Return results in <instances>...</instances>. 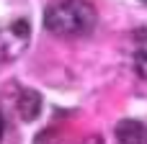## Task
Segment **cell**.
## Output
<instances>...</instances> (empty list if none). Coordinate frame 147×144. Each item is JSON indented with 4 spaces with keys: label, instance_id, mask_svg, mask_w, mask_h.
I'll use <instances>...</instances> for the list:
<instances>
[{
    "label": "cell",
    "instance_id": "obj_1",
    "mask_svg": "<svg viewBox=\"0 0 147 144\" xmlns=\"http://www.w3.org/2000/svg\"><path fill=\"white\" fill-rule=\"evenodd\" d=\"M44 23L57 36H85L96 26V10L85 0H54L44 13Z\"/></svg>",
    "mask_w": 147,
    "mask_h": 144
},
{
    "label": "cell",
    "instance_id": "obj_2",
    "mask_svg": "<svg viewBox=\"0 0 147 144\" xmlns=\"http://www.w3.org/2000/svg\"><path fill=\"white\" fill-rule=\"evenodd\" d=\"M116 139L119 144H147V129L140 121L127 119L116 126Z\"/></svg>",
    "mask_w": 147,
    "mask_h": 144
},
{
    "label": "cell",
    "instance_id": "obj_3",
    "mask_svg": "<svg viewBox=\"0 0 147 144\" xmlns=\"http://www.w3.org/2000/svg\"><path fill=\"white\" fill-rule=\"evenodd\" d=\"M134 67L137 75L147 80V28H140L134 33Z\"/></svg>",
    "mask_w": 147,
    "mask_h": 144
},
{
    "label": "cell",
    "instance_id": "obj_4",
    "mask_svg": "<svg viewBox=\"0 0 147 144\" xmlns=\"http://www.w3.org/2000/svg\"><path fill=\"white\" fill-rule=\"evenodd\" d=\"M39 108H41V100H39V95H36L34 90H21V93H18V111H21V116H23L26 121L36 119Z\"/></svg>",
    "mask_w": 147,
    "mask_h": 144
},
{
    "label": "cell",
    "instance_id": "obj_5",
    "mask_svg": "<svg viewBox=\"0 0 147 144\" xmlns=\"http://www.w3.org/2000/svg\"><path fill=\"white\" fill-rule=\"evenodd\" d=\"M85 144H103V142H101L98 137H93V139H88V142H85Z\"/></svg>",
    "mask_w": 147,
    "mask_h": 144
},
{
    "label": "cell",
    "instance_id": "obj_6",
    "mask_svg": "<svg viewBox=\"0 0 147 144\" xmlns=\"http://www.w3.org/2000/svg\"><path fill=\"white\" fill-rule=\"evenodd\" d=\"M3 129H5V126H3V116H0V139H3Z\"/></svg>",
    "mask_w": 147,
    "mask_h": 144
},
{
    "label": "cell",
    "instance_id": "obj_7",
    "mask_svg": "<svg viewBox=\"0 0 147 144\" xmlns=\"http://www.w3.org/2000/svg\"><path fill=\"white\" fill-rule=\"evenodd\" d=\"M142 3H147V0H142Z\"/></svg>",
    "mask_w": 147,
    "mask_h": 144
}]
</instances>
